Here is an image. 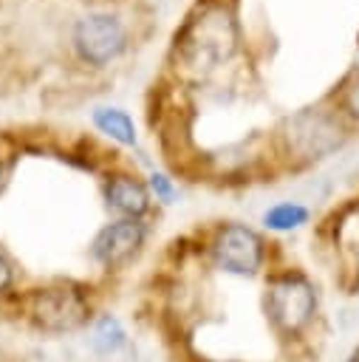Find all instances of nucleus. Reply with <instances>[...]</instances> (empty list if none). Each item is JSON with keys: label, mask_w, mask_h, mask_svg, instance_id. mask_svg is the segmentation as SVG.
<instances>
[{"label": "nucleus", "mask_w": 359, "mask_h": 362, "mask_svg": "<svg viewBox=\"0 0 359 362\" xmlns=\"http://www.w3.org/2000/svg\"><path fill=\"white\" fill-rule=\"evenodd\" d=\"M28 314L42 331L65 334L88 322L90 305L82 297V291L71 286H48V288H37L28 294Z\"/></svg>", "instance_id": "f03ea898"}, {"label": "nucleus", "mask_w": 359, "mask_h": 362, "mask_svg": "<svg viewBox=\"0 0 359 362\" xmlns=\"http://www.w3.org/2000/svg\"><path fill=\"white\" fill-rule=\"evenodd\" d=\"M93 124L107 133L110 139L122 141V144H136V127L130 122V116L119 107H96L93 110Z\"/></svg>", "instance_id": "1a4fd4ad"}, {"label": "nucleus", "mask_w": 359, "mask_h": 362, "mask_svg": "<svg viewBox=\"0 0 359 362\" xmlns=\"http://www.w3.org/2000/svg\"><path fill=\"white\" fill-rule=\"evenodd\" d=\"M11 277H14L11 263H8V260H6V255L0 252V291H6V288L11 286Z\"/></svg>", "instance_id": "4468645a"}, {"label": "nucleus", "mask_w": 359, "mask_h": 362, "mask_svg": "<svg viewBox=\"0 0 359 362\" xmlns=\"http://www.w3.org/2000/svg\"><path fill=\"white\" fill-rule=\"evenodd\" d=\"M153 189H155V195L161 198V201H170L172 198V187H170V181H167V175H153Z\"/></svg>", "instance_id": "f8f14e48"}, {"label": "nucleus", "mask_w": 359, "mask_h": 362, "mask_svg": "<svg viewBox=\"0 0 359 362\" xmlns=\"http://www.w3.org/2000/svg\"><path fill=\"white\" fill-rule=\"evenodd\" d=\"M348 362H359V345L353 348V354H351V359H348Z\"/></svg>", "instance_id": "2eb2a0df"}, {"label": "nucleus", "mask_w": 359, "mask_h": 362, "mask_svg": "<svg viewBox=\"0 0 359 362\" xmlns=\"http://www.w3.org/2000/svg\"><path fill=\"white\" fill-rule=\"evenodd\" d=\"M107 204L130 218H139L147 212L150 206V195L144 189V184H139L130 175H113L107 181Z\"/></svg>", "instance_id": "6e6552de"}, {"label": "nucleus", "mask_w": 359, "mask_h": 362, "mask_svg": "<svg viewBox=\"0 0 359 362\" xmlns=\"http://www.w3.org/2000/svg\"><path fill=\"white\" fill-rule=\"evenodd\" d=\"M237 31L235 20L223 6H209L198 17H192L178 37L181 57L192 65H218L235 51Z\"/></svg>", "instance_id": "f257e3e1"}, {"label": "nucleus", "mask_w": 359, "mask_h": 362, "mask_svg": "<svg viewBox=\"0 0 359 362\" xmlns=\"http://www.w3.org/2000/svg\"><path fill=\"white\" fill-rule=\"evenodd\" d=\"M212 252H215V260L235 274H254L263 263V240L257 238V232L240 223L223 226L215 235Z\"/></svg>", "instance_id": "39448f33"}, {"label": "nucleus", "mask_w": 359, "mask_h": 362, "mask_svg": "<svg viewBox=\"0 0 359 362\" xmlns=\"http://www.w3.org/2000/svg\"><path fill=\"white\" fill-rule=\"evenodd\" d=\"M308 221V209L302 204H277L271 206L266 215H263V223L269 229H277V232H288V229H297Z\"/></svg>", "instance_id": "9d476101"}, {"label": "nucleus", "mask_w": 359, "mask_h": 362, "mask_svg": "<svg viewBox=\"0 0 359 362\" xmlns=\"http://www.w3.org/2000/svg\"><path fill=\"white\" fill-rule=\"evenodd\" d=\"M345 107H348L353 116H359V76H356V82L345 90Z\"/></svg>", "instance_id": "ddd939ff"}, {"label": "nucleus", "mask_w": 359, "mask_h": 362, "mask_svg": "<svg viewBox=\"0 0 359 362\" xmlns=\"http://www.w3.org/2000/svg\"><path fill=\"white\" fill-rule=\"evenodd\" d=\"M127 45V31L113 14H85L73 25V48L90 65H107Z\"/></svg>", "instance_id": "20e7f679"}, {"label": "nucleus", "mask_w": 359, "mask_h": 362, "mask_svg": "<svg viewBox=\"0 0 359 362\" xmlns=\"http://www.w3.org/2000/svg\"><path fill=\"white\" fill-rule=\"evenodd\" d=\"M93 345L102 351V354H113L124 345V331L119 325V320L113 317H102L96 322V331H93Z\"/></svg>", "instance_id": "9b49d317"}, {"label": "nucleus", "mask_w": 359, "mask_h": 362, "mask_svg": "<svg viewBox=\"0 0 359 362\" xmlns=\"http://www.w3.org/2000/svg\"><path fill=\"white\" fill-rule=\"evenodd\" d=\"M266 308L277 328L294 334L314 317V308H317L314 286L300 274L274 277L266 291Z\"/></svg>", "instance_id": "7ed1b4c3"}, {"label": "nucleus", "mask_w": 359, "mask_h": 362, "mask_svg": "<svg viewBox=\"0 0 359 362\" xmlns=\"http://www.w3.org/2000/svg\"><path fill=\"white\" fill-rule=\"evenodd\" d=\"M144 243V226L136 218L116 221L105 226L93 240V257L105 266H122L127 263Z\"/></svg>", "instance_id": "423d86ee"}, {"label": "nucleus", "mask_w": 359, "mask_h": 362, "mask_svg": "<svg viewBox=\"0 0 359 362\" xmlns=\"http://www.w3.org/2000/svg\"><path fill=\"white\" fill-rule=\"evenodd\" d=\"M0 187H3V164H0Z\"/></svg>", "instance_id": "dca6fc26"}, {"label": "nucleus", "mask_w": 359, "mask_h": 362, "mask_svg": "<svg viewBox=\"0 0 359 362\" xmlns=\"http://www.w3.org/2000/svg\"><path fill=\"white\" fill-rule=\"evenodd\" d=\"M294 141L305 156H322L339 144V127L322 116H300L294 122Z\"/></svg>", "instance_id": "0eeeda50"}]
</instances>
